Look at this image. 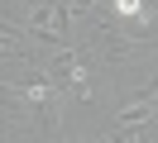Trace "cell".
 <instances>
[{
  "label": "cell",
  "instance_id": "5",
  "mask_svg": "<svg viewBox=\"0 0 158 143\" xmlns=\"http://www.w3.org/2000/svg\"><path fill=\"white\" fill-rule=\"evenodd\" d=\"M67 14H96V0H62Z\"/></svg>",
  "mask_w": 158,
  "mask_h": 143
},
{
  "label": "cell",
  "instance_id": "1",
  "mask_svg": "<svg viewBox=\"0 0 158 143\" xmlns=\"http://www.w3.org/2000/svg\"><path fill=\"white\" fill-rule=\"evenodd\" d=\"M24 38L39 48H72V14L62 0H39V5L29 10V19H24Z\"/></svg>",
  "mask_w": 158,
  "mask_h": 143
},
{
  "label": "cell",
  "instance_id": "7",
  "mask_svg": "<svg viewBox=\"0 0 158 143\" xmlns=\"http://www.w3.org/2000/svg\"><path fill=\"white\" fill-rule=\"evenodd\" d=\"M153 110H158V105H153Z\"/></svg>",
  "mask_w": 158,
  "mask_h": 143
},
{
  "label": "cell",
  "instance_id": "8",
  "mask_svg": "<svg viewBox=\"0 0 158 143\" xmlns=\"http://www.w3.org/2000/svg\"><path fill=\"white\" fill-rule=\"evenodd\" d=\"M0 133H5V129H0Z\"/></svg>",
  "mask_w": 158,
  "mask_h": 143
},
{
  "label": "cell",
  "instance_id": "6",
  "mask_svg": "<svg viewBox=\"0 0 158 143\" xmlns=\"http://www.w3.org/2000/svg\"><path fill=\"white\" fill-rule=\"evenodd\" d=\"M72 143H101V138H72Z\"/></svg>",
  "mask_w": 158,
  "mask_h": 143
},
{
  "label": "cell",
  "instance_id": "3",
  "mask_svg": "<svg viewBox=\"0 0 158 143\" xmlns=\"http://www.w3.org/2000/svg\"><path fill=\"white\" fill-rule=\"evenodd\" d=\"M144 124H115L110 133H101V143H144Z\"/></svg>",
  "mask_w": 158,
  "mask_h": 143
},
{
  "label": "cell",
  "instance_id": "4",
  "mask_svg": "<svg viewBox=\"0 0 158 143\" xmlns=\"http://www.w3.org/2000/svg\"><path fill=\"white\" fill-rule=\"evenodd\" d=\"M115 14H120V19H134V14H144V0H115Z\"/></svg>",
  "mask_w": 158,
  "mask_h": 143
},
{
  "label": "cell",
  "instance_id": "2",
  "mask_svg": "<svg viewBox=\"0 0 158 143\" xmlns=\"http://www.w3.org/2000/svg\"><path fill=\"white\" fill-rule=\"evenodd\" d=\"M34 53H39V43H29V38H10V34H0V62H34Z\"/></svg>",
  "mask_w": 158,
  "mask_h": 143
}]
</instances>
